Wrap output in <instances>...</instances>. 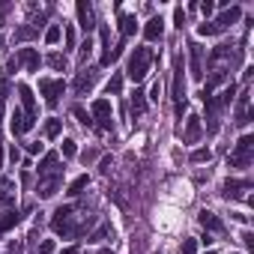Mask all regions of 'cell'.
<instances>
[{
  "label": "cell",
  "mask_w": 254,
  "mask_h": 254,
  "mask_svg": "<svg viewBox=\"0 0 254 254\" xmlns=\"http://www.w3.org/2000/svg\"><path fill=\"white\" fill-rule=\"evenodd\" d=\"M150 66H153V51H150V48H135L132 57H129V66H126V75L138 84V81L147 78Z\"/></svg>",
  "instance_id": "obj_1"
},
{
  "label": "cell",
  "mask_w": 254,
  "mask_h": 254,
  "mask_svg": "<svg viewBox=\"0 0 254 254\" xmlns=\"http://www.w3.org/2000/svg\"><path fill=\"white\" fill-rule=\"evenodd\" d=\"M251 156H254V135H242V138L236 141V150H233V156L227 159V165H230V168H248V165H251Z\"/></svg>",
  "instance_id": "obj_2"
},
{
  "label": "cell",
  "mask_w": 254,
  "mask_h": 254,
  "mask_svg": "<svg viewBox=\"0 0 254 254\" xmlns=\"http://www.w3.org/2000/svg\"><path fill=\"white\" fill-rule=\"evenodd\" d=\"M39 93L45 96V105L48 108H57L60 96L66 93V84H63V78H42L39 81Z\"/></svg>",
  "instance_id": "obj_3"
},
{
  "label": "cell",
  "mask_w": 254,
  "mask_h": 254,
  "mask_svg": "<svg viewBox=\"0 0 254 254\" xmlns=\"http://www.w3.org/2000/svg\"><path fill=\"white\" fill-rule=\"evenodd\" d=\"M63 186V170H51L45 176H39V186H36V195L39 198H54Z\"/></svg>",
  "instance_id": "obj_4"
},
{
  "label": "cell",
  "mask_w": 254,
  "mask_h": 254,
  "mask_svg": "<svg viewBox=\"0 0 254 254\" xmlns=\"http://www.w3.org/2000/svg\"><path fill=\"white\" fill-rule=\"evenodd\" d=\"M90 117H93V126H99L102 132H111V102H108V99H96Z\"/></svg>",
  "instance_id": "obj_5"
},
{
  "label": "cell",
  "mask_w": 254,
  "mask_h": 254,
  "mask_svg": "<svg viewBox=\"0 0 254 254\" xmlns=\"http://www.w3.org/2000/svg\"><path fill=\"white\" fill-rule=\"evenodd\" d=\"M189 69H192L195 81L203 78V45H198V42H189Z\"/></svg>",
  "instance_id": "obj_6"
},
{
  "label": "cell",
  "mask_w": 254,
  "mask_h": 254,
  "mask_svg": "<svg viewBox=\"0 0 254 254\" xmlns=\"http://www.w3.org/2000/svg\"><path fill=\"white\" fill-rule=\"evenodd\" d=\"M96 78H99V72H96V69H90V66H84V69L78 72V78H75V84H72V87H75V93H78V96H84V93H90V90H93Z\"/></svg>",
  "instance_id": "obj_7"
},
{
  "label": "cell",
  "mask_w": 254,
  "mask_h": 254,
  "mask_svg": "<svg viewBox=\"0 0 254 254\" xmlns=\"http://www.w3.org/2000/svg\"><path fill=\"white\" fill-rule=\"evenodd\" d=\"M15 60L24 63L27 72H39V66H42V57H39V51H36V48H21V51L15 54Z\"/></svg>",
  "instance_id": "obj_8"
},
{
  "label": "cell",
  "mask_w": 254,
  "mask_h": 254,
  "mask_svg": "<svg viewBox=\"0 0 254 254\" xmlns=\"http://www.w3.org/2000/svg\"><path fill=\"white\" fill-rule=\"evenodd\" d=\"M173 99H176V105H183V102H186V78H183V60H176V63H173Z\"/></svg>",
  "instance_id": "obj_9"
},
{
  "label": "cell",
  "mask_w": 254,
  "mask_h": 254,
  "mask_svg": "<svg viewBox=\"0 0 254 254\" xmlns=\"http://www.w3.org/2000/svg\"><path fill=\"white\" fill-rule=\"evenodd\" d=\"M200 135H203V123H200V117H186V132H183V143H198L200 141Z\"/></svg>",
  "instance_id": "obj_10"
},
{
  "label": "cell",
  "mask_w": 254,
  "mask_h": 254,
  "mask_svg": "<svg viewBox=\"0 0 254 254\" xmlns=\"http://www.w3.org/2000/svg\"><path fill=\"white\" fill-rule=\"evenodd\" d=\"M248 90H242L239 93V99H236V114H233V123L236 126H248L251 123V111H248Z\"/></svg>",
  "instance_id": "obj_11"
},
{
  "label": "cell",
  "mask_w": 254,
  "mask_h": 254,
  "mask_svg": "<svg viewBox=\"0 0 254 254\" xmlns=\"http://www.w3.org/2000/svg\"><path fill=\"white\" fill-rule=\"evenodd\" d=\"M75 12H78L81 30H93V27H96V15H93V6L87 3V0H78V3H75Z\"/></svg>",
  "instance_id": "obj_12"
},
{
  "label": "cell",
  "mask_w": 254,
  "mask_h": 254,
  "mask_svg": "<svg viewBox=\"0 0 254 254\" xmlns=\"http://www.w3.org/2000/svg\"><path fill=\"white\" fill-rule=\"evenodd\" d=\"M143 36H147V42H159L162 36H165V21L162 15H153L147 24H143Z\"/></svg>",
  "instance_id": "obj_13"
},
{
  "label": "cell",
  "mask_w": 254,
  "mask_h": 254,
  "mask_svg": "<svg viewBox=\"0 0 254 254\" xmlns=\"http://www.w3.org/2000/svg\"><path fill=\"white\" fill-rule=\"evenodd\" d=\"M251 189V179H227V183L222 186V195L230 200V198H242V192Z\"/></svg>",
  "instance_id": "obj_14"
},
{
  "label": "cell",
  "mask_w": 254,
  "mask_h": 254,
  "mask_svg": "<svg viewBox=\"0 0 254 254\" xmlns=\"http://www.w3.org/2000/svg\"><path fill=\"white\" fill-rule=\"evenodd\" d=\"M198 222L209 230V233H225V222L219 219L215 212H209V209H200V215H198Z\"/></svg>",
  "instance_id": "obj_15"
},
{
  "label": "cell",
  "mask_w": 254,
  "mask_h": 254,
  "mask_svg": "<svg viewBox=\"0 0 254 254\" xmlns=\"http://www.w3.org/2000/svg\"><path fill=\"white\" fill-rule=\"evenodd\" d=\"M36 126V120H30L27 114H21L18 108H15V114H12V120H9V129H12V135H24V132H30Z\"/></svg>",
  "instance_id": "obj_16"
},
{
  "label": "cell",
  "mask_w": 254,
  "mask_h": 254,
  "mask_svg": "<svg viewBox=\"0 0 254 254\" xmlns=\"http://www.w3.org/2000/svg\"><path fill=\"white\" fill-rule=\"evenodd\" d=\"M227 72H230V69H212V75H209V78H206V84H203V99H206V96H212V90H215V87H222V84L227 81Z\"/></svg>",
  "instance_id": "obj_17"
},
{
  "label": "cell",
  "mask_w": 254,
  "mask_h": 254,
  "mask_svg": "<svg viewBox=\"0 0 254 254\" xmlns=\"http://www.w3.org/2000/svg\"><path fill=\"white\" fill-rule=\"evenodd\" d=\"M18 96H21V102H24V114H27L30 120H36V99H33V90H30L27 84H18Z\"/></svg>",
  "instance_id": "obj_18"
},
{
  "label": "cell",
  "mask_w": 254,
  "mask_h": 254,
  "mask_svg": "<svg viewBox=\"0 0 254 254\" xmlns=\"http://www.w3.org/2000/svg\"><path fill=\"white\" fill-rule=\"evenodd\" d=\"M99 42H102V57H99V63H102V66H111L114 57H111V33H108V27L99 30Z\"/></svg>",
  "instance_id": "obj_19"
},
{
  "label": "cell",
  "mask_w": 254,
  "mask_h": 254,
  "mask_svg": "<svg viewBox=\"0 0 254 254\" xmlns=\"http://www.w3.org/2000/svg\"><path fill=\"white\" fill-rule=\"evenodd\" d=\"M21 222V215H18V209H6V212H0V236L3 233H9L15 225Z\"/></svg>",
  "instance_id": "obj_20"
},
{
  "label": "cell",
  "mask_w": 254,
  "mask_h": 254,
  "mask_svg": "<svg viewBox=\"0 0 254 254\" xmlns=\"http://www.w3.org/2000/svg\"><path fill=\"white\" fill-rule=\"evenodd\" d=\"M239 18H242V9H239V6H230V9H225V12H222L219 18H215V24H219V27L225 30L227 24H236Z\"/></svg>",
  "instance_id": "obj_21"
},
{
  "label": "cell",
  "mask_w": 254,
  "mask_h": 254,
  "mask_svg": "<svg viewBox=\"0 0 254 254\" xmlns=\"http://www.w3.org/2000/svg\"><path fill=\"white\" fill-rule=\"evenodd\" d=\"M57 162H60V159H57V153H45V156H42V162H39V168H36V170H39V176H45V173H51V170H60V168H57Z\"/></svg>",
  "instance_id": "obj_22"
},
{
  "label": "cell",
  "mask_w": 254,
  "mask_h": 254,
  "mask_svg": "<svg viewBox=\"0 0 254 254\" xmlns=\"http://www.w3.org/2000/svg\"><path fill=\"white\" fill-rule=\"evenodd\" d=\"M87 186H90V176H87V173H81L78 179H72V183H69L66 195H69V198H78V195H81V192H84Z\"/></svg>",
  "instance_id": "obj_23"
},
{
  "label": "cell",
  "mask_w": 254,
  "mask_h": 254,
  "mask_svg": "<svg viewBox=\"0 0 254 254\" xmlns=\"http://www.w3.org/2000/svg\"><path fill=\"white\" fill-rule=\"evenodd\" d=\"M117 12H120V6H117ZM120 30H123V39H126V36H132V33L138 30V18H135V15H123V12H120Z\"/></svg>",
  "instance_id": "obj_24"
},
{
  "label": "cell",
  "mask_w": 254,
  "mask_h": 254,
  "mask_svg": "<svg viewBox=\"0 0 254 254\" xmlns=\"http://www.w3.org/2000/svg\"><path fill=\"white\" fill-rule=\"evenodd\" d=\"M132 111H135V117H141L143 111H147V93H143V90H135V96H132Z\"/></svg>",
  "instance_id": "obj_25"
},
{
  "label": "cell",
  "mask_w": 254,
  "mask_h": 254,
  "mask_svg": "<svg viewBox=\"0 0 254 254\" xmlns=\"http://www.w3.org/2000/svg\"><path fill=\"white\" fill-rule=\"evenodd\" d=\"M36 36H39V30H36L33 24H24V27L15 30V42H30V39H36Z\"/></svg>",
  "instance_id": "obj_26"
},
{
  "label": "cell",
  "mask_w": 254,
  "mask_h": 254,
  "mask_svg": "<svg viewBox=\"0 0 254 254\" xmlns=\"http://www.w3.org/2000/svg\"><path fill=\"white\" fill-rule=\"evenodd\" d=\"M45 63H48L51 69H57V72H66V66H69L66 54H57V51H54V54H48V57H45Z\"/></svg>",
  "instance_id": "obj_27"
},
{
  "label": "cell",
  "mask_w": 254,
  "mask_h": 254,
  "mask_svg": "<svg viewBox=\"0 0 254 254\" xmlns=\"http://www.w3.org/2000/svg\"><path fill=\"white\" fill-rule=\"evenodd\" d=\"M111 233H114V227H111V225H102V227H96V230L90 233V239H87V242H102V239H108Z\"/></svg>",
  "instance_id": "obj_28"
},
{
  "label": "cell",
  "mask_w": 254,
  "mask_h": 254,
  "mask_svg": "<svg viewBox=\"0 0 254 254\" xmlns=\"http://www.w3.org/2000/svg\"><path fill=\"white\" fill-rule=\"evenodd\" d=\"M72 114H75V117H78V123H81L84 129H93V117H90V114L84 111V108H81V105H75V108H72Z\"/></svg>",
  "instance_id": "obj_29"
},
{
  "label": "cell",
  "mask_w": 254,
  "mask_h": 254,
  "mask_svg": "<svg viewBox=\"0 0 254 254\" xmlns=\"http://www.w3.org/2000/svg\"><path fill=\"white\" fill-rule=\"evenodd\" d=\"M105 90H108V96H111V93L117 96V93L123 90V75H120V72H114V75H111V81H108V87H105Z\"/></svg>",
  "instance_id": "obj_30"
},
{
  "label": "cell",
  "mask_w": 254,
  "mask_h": 254,
  "mask_svg": "<svg viewBox=\"0 0 254 254\" xmlns=\"http://www.w3.org/2000/svg\"><path fill=\"white\" fill-rule=\"evenodd\" d=\"M215 99H219V105H222V108H227V105L236 99V87H233V84H230V87H225V90H222V96H215Z\"/></svg>",
  "instance_id": "obj_31"
},
{
  "label": "cell",
  "mask_w": 254,
  "mask_h": 254,
  "mask_svg": "<svg viewBox=\"0 0 254 254\" xmlns=\"http://www.w3.org/2000/svg\"><path fill=\"white\" fill-rule=\"evenodd\" d=\"M209 159H212V150H209V147H198V150L192 153V162H195V165H203V162H209Z\"/></svg>",
  "instance_id": "obj_32"
},
{
  "label": "cell",
  "mask_w": 254,
  "mask_h": 254,
  "mask_svg": "<svg viewBox=\"0 0 254 254\" xmlns=\"http://www.w3.org/2000/svg\"><path fill=\"white\" fill-rule=\"evenodd\" d=\"M215 33H222V27L215 24V21H203V24L198 27V36H215Z\"/></svg>",
  "instance_id": "obj_33"
},
{
  "label": "cell",
  "mask_w": 254,
  "mask_h": 254,
  "mask_svg": "<svg viewBox=\"0 0 254 254\" xmlns=\"http://www.w3.org/2000/svg\"><path fill=\"white\" fill-rule=\"evenodd\" d=\"M60 36H63V30H60L57 24H51V27L45 30V42H48V45H57V42H60Z\"/></svg>",
  "instance_id": "obj_34"
},
{
  "label": "cell",
  "mask_w": 254,
  "mask_h": 254,
  "mask_svg": "<svg viewBox=\"0 0 254 254\" xmlns=\"http://www.w3.org/2000/svg\"><path fill=\"white\" fill-rule=\"evenodd\" d=\"M60 132H63V123L60 120H48L45 123V138H57Z\"/></svg>",
  "instance_id": "obj_35"
},
{
  "label": "cell",
  "mask_w": 254,
  "mask_h": 254,
  "mask_svg": "<svg viewBox=\"0 0 254 254\" xmlns=\"http://www.w3.org/2000/svg\"><path fill=\"white\" fill-rule=\"evenodd\" d=\"M179 254H198V239H183V245H179Z\"/></svg>",
  "instance_id": "obj_36"
},
{
  "label": "cell",
  "mask_w": 254,
  "mask_h": 254,
  "mask_svg": "<svg viewBox=\"0 0 254 254\" xmlns=\"http://www.w3.org/2000/svg\"><path fill=\"white\" fill-rule=\"evenodd\" d=\"M60 150H63V159H72V156L78 153V147H75V141H63V147H60Z\"/></svg>",
  "instance_id": "obj_37"
},
{
  "label": "cell",
  "mask_w": 254,
  "mask_h": 254,
  "mask_svg": "<svg viewBox=\"0 0 254 254\" xmlns=\"http://www.w3.org/2000/svg\"><path fill=\"white\" fill-rule=\"evenodd\" d=\"M63 39H66V51H72V48H75V30H72V27H66Z\"/></svg>",
  "instance_id": "obj_38"
},
{
  "label": "cell",
  "mask_w": 254,
  "mask_h": 254,
  "mask_svg": "<svg viewBox=\"0 0 254 254\" xmlns=\"http://www.w3.org/2000/svg\"><path fill=\"white\" fill-rule=\"evenodd\" d=\"M173 21H176L179 30H183V24H186V12H183V6H176V9H173Z\"/></svg>",
  "instance_id": "obj_39"
},
{
  "label": "cell",
  "mask_w": 254,
  "mask_h": 254,
  "mask_svg": "<svg viewBox=\"0 0 254 254\" xmlns=\"http://www.w3.org/2000/svg\"><path fill=\"white\" fill-rule=\"evenodd\" d=\"M39 254H54V239H45V242L39 245Z\"/></svg>",
  "instance_id": "obj_40"
},
{
  "label": "cell",
  "mask_w": 254,
  "mask_h": 254,
  "mask_svg": "<svg viewBox=\"0 0 254 254\" xmlns=\"http://www.w3.org/2000/svg\"><path fill=\"white\" fill-rule=\"evenodd\" d=\"M242 242H245V248H254V233L251 230H242Z\"/></svg>",
  "instance_id": "obj_41"
},
{
  "label": "cell",
  "mask_w": 254,
  "mask_h": 254,
  "mask_svg": "<svg viewBox=\"0 0 254 254\" xmlns=\"http://www.w3.org/2000/svg\"><path fill=\"white\" fill-rule=\"evenodd\" d=\"M200 12H203V15L209 18V15L215 12V3H209V0H206V3H200Z\"/></svg>",
  "instance_id": "obj_42"
},
{
  "label": "cell",
  "mask_w": 254,
  "mask_h": 254,
  "mask_svg": "<svg viewBox=\"0 0 254 254\" xmlns=\"http://www.w3.org/2000/svg\"><path fill=\"white\" fill-rule=\"evenodd\" d=\"M90 51H93V45H90V39H87V42L81 45V60H84V63H87V57H90Z\"/></svg>",
  "instance_id": "obj_43"
},
{
  "label": "cell",
  "mask_w": 254,
  "mask_h": 254,
  "mask_svg": "<svg viewBox=\"0 0 254 254\" xmlns=\"http://www.w3.org/2000/svg\"><path fill=\"white\" fill-rule=\"evenodd\" d=\"M159 96H162V84L156 81V84H153V90H150V99H153V102H159Z\"/></svg>",
  "instance_id": "obj_44"
},
{
  "label": "cell",
  "mask_w": 254,
  "mask_h": 254,
  "mask_svg": "<svg viewBox=\"0 0 254 254\" xmlns=\"http://www.w3.org/2000/svg\"><path fill=\"white\" fill-rule=\"evenodd\" d=\"M108 168H111V156H105V159L99 162V170H102V173H108Z\"/></svg>",
  "instance_id": "obj_45"
},
{
  "label": "cell",
  "mask_w": 254,
  "mask_h": 254,
  "mask_svg": "<svg viewBox=\"0 0 254 254\" xmlns=\"http://www.w3.org/2000/svg\"><path fill=\"white\" fill-rule=\"evenodd\" d=\"M18 159H21V150H18V147H12V150H9V162H12V165H15V162H18Z\"/></svg>",
  "instance_id": "obj_46"
},
{
  "label": "cell",
  "mask_w": 254,
  "mask_h": 254,
  "mask_svg": "<svg viewBox=\"0 0 254 254\" xmlns=\"http://www.w3.org/2000/svg\"><path fill=\"white\" fill-rule=\"evenodd\" d=\"M27 153H33V156H36V153H42V143H39V141H36V143H30V147H27Z\"/></svg>",
  "instance_id": "obj_47"
},
{
  "label": "cell",
  "mask_w": 254,
  "mask_h": 254,
  "mask_svg": "<svg viewBox=\"0 0 254 254\" xmlns=\"http://www.w3.org/2000/svg\"><path fill=\"white\" fill-rule=\"evenodd\" d=\"M6 72H18V60H9L6 63Z\"/></svg>",
  "instance_id": "obj_48"
},
{
  "label": "cell",
  "mask_w": 254,
  "mask_h": 254,
  "mask_svg": "<svg viewBox=\"0 0 254 254\" xmlns=\"http://www.w3.org/2000/svg\"><path fill=\"white\" fill-rule=\"evenodd\" d=\"M9 93V81H0V96H6Z\"/></svg>",
  "instance_id": "obj_49"
},
{
  "label": "cell",
  "mask_w": 254,
  "mask_h": 254,
  "mask_svg": "<svg viewBox=\"0 0 254 254\" xmlns=\"http://www.w3.org/2000/svg\"><path fill=\"white\" fill-rule=\"evenodd\" d=\"M6 9H9L6 3H0V27H3V15H6Z\"/></svg>",
  "instance_id": "obj_50"
},
{
  "label": "cell",
  "mask_w": 254,
  "mask_h": 254,
  "mask_svg": "<svg viewBox=\"0 0 254 254\" xmlns=\"http://www.w3.org/2000/svg\"><path fill=\"white\" fill-rule=\"evenodd\" d=\"M3 117H6V108H3V99H0V123H3Z\"/></svg>",
  "instance_id": "obj_51"
},
{
  "label": "cell",
  "mask_w": 254,
  "mask_h": 254,
  "mask_svg": "<svg viewBox=\"0 0 254 254\" xmlns=\"http://www.w3.org/2000/svg\"><path fill=\"white\" fill-rule=\"evenodd\" d=\"M0 170H3V147H0Z\"/></svg>",
  "instance_id": "obj_52"
},
{
  "label": "cell",
  "mask_w": 254,
  "mask_h": 254,
  "mask_svg": "<svg viewBox=\"0 0 254 254\" xmlns=\"http://www.w3.org/2000/svg\"><path fill=\"white\" fill-rule=\"evenodd\" d=\"M99 254H114V251H108V248H102V251H99Z\"/></svg>",
  "instance_id": "obj_53"
},
{
  "label": "cell",
  "mask_w": 254,
  "mask_h": 254,
  "mask_svg": "<svg viewBox=\"0 0 254 254\" xmlns=\"http://www.w3.org/2000/svg\"><path fill=\"white\" fill-rule=\"evenodd\" d=\"M0 48H3V36H0Z\"/></svg>",
  "instance_id": "obj_54"
},
{
  "label": "cell",
  "mask_w": 254,
  "mask_h": 254,
  "mask_svg": "<svg viewBox=\"0 0 254 254\" xmlns=\"http://www.w3.org/2000/svg\"><path fill=\"white\" fill-rule=\"evenodd\" d=\"M206 254H215V251H212V248H209V251H206Z\"/></svg>",
  "instance_id": "obj_55"
},
{
  "label": "cell",
  "mask_w": 254,
  "mask_h": 254,
  "mask_svg": "<svg viewBox=\"0 0 254 254\" xmlns=\"http://www.w3.org/2000/svg\"><path fill=\"white\" fill-rule=\"evenodd\" d=\"M233 254H239V251H233Z\"/></svg>",
  "instance_id": "obj_56"
}]
</instances>
